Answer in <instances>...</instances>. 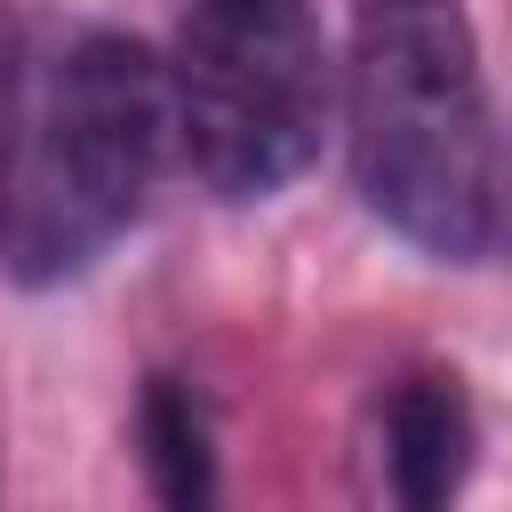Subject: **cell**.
Returning <instances> with one entry per match:
<instances>
[{"mask_svg":"<svg viewBox=\"0 0 512 512\" xmlns=\"http://www.w3.org/2000/svg\"><path fill=\"white\" fill-rule=\"evenodd\" d=\"M344 136L360 200L416 256L488 264L504 248V144L464 0H352Z\"/></svg>","mask_w":512,"mask_h":512,"instance_id":"obj_1","label":"cell"},{"mask_svg":"<svg viewBox=\"0 0 512 512\" xmlns=\"http://www.w3.org/2000/svg\"><path fill=\"white\" fill-rule=\"evenodd\" d=\"M168 64L128 32H72L48 48L0 152V272L24 288L80 280L144 208L168 160Z\"/></svg>","mask_w":512,"mask_h":512,"instance_id":"obj_2","label":"cell"},{"mask_svg":"<svg viewBox=\"0 0 512 512\" xmlns=\"http://www.w3.org/2000/svg\"><path fill=\"white\" fill-rule=\"evenodd\" d=\"M168 120L192 176L248 208L288 192L328 136V48L304 0H192L168 56Z\"/></svg>","mask_w":512,"mask_h":512,"instance_id":"obj_3","label":"cell"},{"mask_svg":"<svg viewBox=\"0 0 512 512\" xmlns=\"http://www.w3.org/2000/svg\"><path fill=\"white\" fill-rule=\"evenodd\" d=\"M472 448H480V424H472V400L448 368H416V376L392 384V400H384V472H392V496L408 512L448 504L472 480Z\"/></svg>","mask_w":512,"mask_h":512,"instance_id":"obj_4","label":"cell"},{"mask_svg":"<svg viewBox=\"0 0 512 512\" xmlns=\"http://www.w3.org/2000/svg\"><path fill=\"white\" fill-rule=\"evenodd\" d=\"M136 448H144V472H152V496L160 504H208L216 496V440H208V408L184 376H152L144 400H136Z\"/></svg>","mask_w":512,"mask_h":512,"instance_id":"obj_5","label":"cell"},{"mask_svg":"<svg viewBox=\"0 0 512 512\" xmlns=\"http://www.w3.org/2000/svg\"><path fill=\"white\" fill-rule=\"evenodd\" d=\"M16 88H24V32L0 0V152H8V120H16Z\"/></svg>","mask_w":512,"mask_h":512,"instance_id":"obj_6","label":"cell"}]
</instances>
